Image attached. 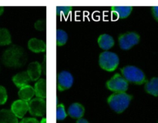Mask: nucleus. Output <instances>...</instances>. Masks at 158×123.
I'll return each mask as SVG.
<instances>
[{"instance_id": "1", "label": "nucleus", "mask_w": 158, "mask_h": 123, "mask_svg": "<svg viewBox=\"0 0 158 123\" xmlns=\"http://www.w3.org/2000/svg\"><path fill=\"white\" fill-rule=\"evenodd\" d=\"M2 61L8 67H20L26 63V55L23 48L12 46L3 52Z\"/></svg>"}, {"instance_id": "2", "label": "nucleus", "mask_w": 158, "mask_h": 123, "mask_svg": "<svg viewBox=\"0 0 158 123\" xmlns=\"http://www.w3.org/2000/svg\"><path fill=\"white\" fill-rule=\"evenodd\" d=\"M132 96L126 92H114L107 98V102L111 109L117 113L123 112L129 106Z\"/></svg>"}, {"instance_id": "3", "label": "nucleus", "mask_w": 158, "mask_h": 123, "mask_svg": "<svg viewBox=\"0 0 158 123\" xmlns=\"http://www.w3.org/2000/svg\"><path fill=\"white\" fill-rule=\"evenodd\" d=\"M122 75L127 81L141 85L147 82V78L143 71L134 65H127L121 69Z\"/></svg>"}, {"instance_id": "4", "label": "nucleus", "mask_w": 158, "mask_h": 123, "mask_svg": "<svg viewBox=\"0 0 158 123\" xmlns=\"http://www.w3.org/2000/svg\"><path fill=\"white\" fill-rule=\"evenodd\" d=\"M120 59L118 55L113 52L105 51L100 53L99 57V64L104 70L108 72H113L116 70L118 66Z\"/></svg>"}, {"instance_id": "5", "label": "nucleus", "mask_w": 158, "mask_h": 123, "mask_svg": "<svg viewBox=\"0 0 158 123\" xmlns=\"http://www.w3.org/2000/svg\"><path fill=\"white\" fill-rule=\"evenodd\" d=\"M106 88L114 92H125L128 89V81L120 74L117 73L106 81Z\"/></svg>"}, {"instance_id": "6", "label": "nucleus", "mask_w": 158, "mask_h": 123, "mask_svg": "<svg viewBox=\"0 0 158 123\" xmlns=\"http://www.w3.org/2000/svg\"><path fill=\"white\" fill-rule=\"evenodd\" d=\"M140 38V35L134 32L121 34L118 38L120 47L124 50H128L139 42Z\"/></svg>"}, {"instance_id": "7", "label": "nucleus", "mask_w": 158, "mask_h": 123, "mask_svg": "<svg viewBox=\"0 0 158 123\" xmlns=\"http://www.w3.org/2000/svg\"><path fill=\"white\" fill-rule=\"evenodd\" d=\"M74 78L68 71H62L57 75L56 86L59 91H65L69 89L73 84Z\"/></svg>"}, {"instance_id": "8", "label": "nucleus", "mask_w": 158, "mask_h": 123, "mask_svg": "<svg viewBox=\"0 0 158 123\" xmlns=\"http://www.w3.org/2000/svg\"><path fill=\"white\" fill-rule=\"evenodd\" d=\"M29 112L33 116H43L46 112V101L44 98H32L29 101Z\"/></svg>"}, {"instance_id": "9", "label": "nucleus", "mask_w": 158, "mask_h": 123, "mask_svg": "<svg viewBox=\"0 0 158 123\" xmlns=\"http://www.w3.org/2000/svg\"><path fill=\"white\" fill-rule=\"evenodd\" d=\"M29 110V103L28 101L19 99L15 100L11 106V111L17 118H23Z\"/></svg>"}, {"instance_id": "10", "label": "nucleus", "mask_w": 158, "mask_h": 123, "mask_svg": "<svg viewBox=\"0 0 158 123\" xmlns=\"http://www.w3.org/2000/svg\"><path fill=\"white\" fill-rule=\"evenodd\" d=\"M26 72H27V74L29 75V78H30L31 81L38 80L39 78L40 77V75H41L42 72L41 64L36 61L32 62L31 63H29Z\"/></svg>"}, {"instance_id": "11", "label": "nucleus", "mask_w": 158, "mask_h": 123, "mask_svg": "<svg viewBox=\"0 0 158 123\" xmlns=\"http://www.w3.org/2000/svg\"><path fill=\"white\" fill-rule=\"evenodd\" d=\"M28 48L32 52L39 53L46 51V45L43 40L37 38H32L28 41Z\"/></svg>"}, {"instance_id": "12", "label": "nucleus", "mask_w": 158, "mask_h": 123, "mask_svg": "<svg viewBox=\"0 0 158 123\" xmlns=\"http://www.w3.org/2000/svg\"><path fill=\"white\" fill-rule=\"evenodd\" d=\"M85 112V109L80 103L75 102L69 105L68 109V114L73 118H82Z\"/></svg>"}, {"instance_id": "13", "label": "nucleus", "mask_w": 158, "mask_h": 123, "mask_svg": "<svg viewBox=\"0 0 158 123\" xmlns=\"http://www.w3.org/2000/svg\"><path fill=\"white\" fill-rule=\"evenodd\" d=\"M18 95L20 99L29 102L32 99L33 95H35L34 88L31 86L30 85H26L23 86V87L19 88Z\"/></svg>"}, {"instance_id": "14", "label": "nucleus", "mask_w": 158, "mask_h": 123, "mask_svg": "<svg viewBox=\"0 0 158 123\" xmlns=\"http://www.w3.org/2000/svg\"><path fill=\"white\" fill-rule=\"evenodd\" d=\"M110 9L117 18H125L131 15L133 8L132 6H112Z\"/></svg>"}, {"instance_id": "15", "label": "nucleus", "mask_w": 158, "mask_h": 123, "mask_svg": "<svg viewBox=\"0 0 158 123\" xmlns=\"http://www.w3.org/2000/svg\"><path fill=\"white\" fill-rule=\"evenodd\" d=\"M34 92L36 98H45L46 96V81L44 78L38 79L34 85Z\"/></svg>"}, {"instance_id": "16", "label": "nucleus", "mask_w": 158, "mask_h": 123, "mask_svg": "<svg viewBox=\"0 0 158 123\" xmlns=\"http://www.w3.org/2000/svg\"><path fill=\"white\" fill-rule=\"evenodd\" d=\"M29 81H31V80L26 71L19 72L12 77V81L18 88H21L23 86L26 85Z\"/></svg>"}, {"instance_id": "17", "label": "nucleus", "mask_w": 158, "mask_h": 123, "mask_svg": "<svg viewBox=\"0 0 158 123\" xmlns=\"http://www.w3.org/2000/svg\"><path fill=\"white\" fill-rule=\"evenodd\" d=\"M98 44L100 47L103 49H110L112 48L114 45V39L110 35L108 34H102L99 36L98 40Z\"/></svg>"}, {"instance_id": "18", "label": "nucleus", "mask_w": 158, "mask_h": 123, "mask_svg": "<svg viewBox=\"0 0 158 123\" xmlns=\"http://www.w3.org/2000/svg\"><path fill=\"white\" fill-rule=\"evenodd\" d=\"M0 123H19L18 118L11 110L2 109L0 110Z\"/></svg>"}, {"instance_id": "19", "label": "nucleus", "mask_w": 158, "mask_h": 123, "mask_svg": "<svg viewBox=\"0 0 158 123\" xmlns=\"http://www.w3.org/2000/svg\"><path fill=\"white\" fill-rule=\"evenodd\" d=\"M145 90L149 94L157 96L158 95V77H154L145 85Z\"/></svg>"}, {"instance_id": "20", "label": "nucleus", "mask_w": 158, "mask_h": 123, "mask_svg": "<svg viewBox=\"0 0 158 123\" xmlns=\"http://www.w3.org/2000/svg\"><path fill=\"white\" fill-rule=\"evenodd\" d=\"M12 43V36L7 29H0V46H7Z\"/></svg>"}, {"instance_id": "21", "label": "nucleus", "mask_w": 158, "mask_h": 123, "mask_svg": "<svg viewBox=\"0 0 158 123\" xmlns=\"http://www.w3.org/2000/svg\"><path fill=\"white\" fill-rule=\"evenodd\" d=\"M68 40V34L63 29L56 30V45L58 46H62L66 43Z\"/></svg>"}, {"instance_id": "22", "label": "nucleus", "mask_w": 158, "mask_h": 123, "mask_svg": "<svg viewBox=\"0 0 158 123\" xmlns=\"http://www.w3.org/2000/svg\"><path fill=\"white\" fill-rule=\"evenodd\" d=\"M66 112L63 104L60 103L56 106V119L63 120L66 118Z\"/></svg>"}, {"instance_id": "23", "label": "nucleus", "mask_w": 158, "mask_h": 123, "mask_svg": "<svg viewBox=\"0 0 158 123\" xmlns=\"http://www.w3.org/2000/svg\"><path fill=\"white\" fill-rule=\"evenodd\" d=\"M73 10V7L71 6H57L56 14L57 15H63L67 16Z\"/></svg>"}, {"instance_id": "24", "label": "nucleus", "mask_w": 158, "mask_h": 123, "mask_svg": "<svg viewBox=\"0 0 158 123\" xmlns=\"http://www.w3.org/2000/svg\"><path fill=\"white\" fill-rule=\"evenodd\" d=\"M8 98L7 92L6 88L0 85V105H3L6 102Z\"/></svg>"}, {"instance_id": "25", "label": "nucleus", "mask_w": 158, "mask_h": 123, "mask_svg": "<svg viewBox=\"0 0 158 123\" xmlns=\"http://www.w3.org/2000/svg\"><path fill=\"white\" fill-rule=\"evenodd\" d=\"M34 27L35 29L39 31L44 30L46 28V21L44 19H39L34 24Z\"/></svg>"}, {"instance_id": "26", "label": "nucleus", "mask_w": 158, "mask_h": 123, "mask_svg": "<svg viewBox=\"0 0 158 123\" xmlns=\"http://www.w3.org/2000/svg\"><path fill=\"white\" fill-rule=\"evenodd\" d=\"M19 123H40L37 119L34 118H25L21 120Z\"/></svg>"}, {"instance_id": "27", "label": "nucleus", "mask_w": 158, "mask_h": 123, "mask_svg": "<svg viewBox=\"0 0 158 123\" xmlns=\"http://www.w3.org/2000/svg\"><path fill=\"white\" fill-rule=\"evenodd\" d=\"M152 13L155 19L158 21V6H154L152 8Z\"/></svg>"}, {"instance_id": "28", "label": "nucleus", "mask_w": 158, "mask_h": 123, "mask_svg": "<svg viewBox=\"0 0 158 123\" xmlns=\"http://www.w3.org/2000/svg\"><path fill=\"white\" fill-rule=\"evenodd\" d=\"M77 123H89V122H88L87 120L85 119V118H80V119L77 120Z\"/></svg>"}, {"instance_id": "29", "label": "nucleus", "mask_w": 158, "mask_h": 123, "mask_svg": "<svg viewBox=\"0 0 158 123\" xmlns=\"http://www.w3.org/2000/svg\"><path fill=\"white\" fill-rule=\"evenodd\" d=\"M3 12H4V8L2 6H0V15L3 13Z\"/></svg>"}, {"instance_id": "30", "label": "nucleus", "mask_w": 158, "mask_h": 123, "mask_svg": "<svg viewBox=\"0 0 158 123\" xmlns=\"http://www.w3.org/2000/svg\"><path fill=\"white\" fill-rule=\"evenodd\" d=\"M40 123H46V118H43V119L40 121Z\"/></svg>"}]
</instances>
